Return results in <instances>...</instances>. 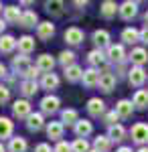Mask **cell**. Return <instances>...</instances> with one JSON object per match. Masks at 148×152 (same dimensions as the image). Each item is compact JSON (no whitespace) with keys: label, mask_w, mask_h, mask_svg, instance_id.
Instances as JSON below:
<instances>
[{"label":"cell","mask_w":148,"mask_h":152,"mask_svg":"<svg viewBox=\"0 0 148 152\" xmlns=\"http://www.w3.org/2000/svg\"><path fill=\"white\" fill-rule=\"evenodd\" d=\"M100 12H102V16H106V18H112L116 12H120V6L116 2H112V0H106L102 4V8H100Z\"/></svg>","instance_id":"603a6c76"},{"label":"cell","mask_w":148,"mask_h":152,"mask_svg":"<svg viewBox=\"0 0 148 152\" xmlns=\"http://www.w3.org/2000/svg\"><path fill=\"white\" fill-rule=\"evenodd\" d=\"M0 10H2V4H0Z\"/></svg>","instance_id":"816d5d0a"},{"label":"cell","mask_w":148,"mask_h":152,"mask_svg":"<svg viewBox=\"0 0 148 152\" xmlns=\"http://www.w3.org/2000/svg\"><path fill=\"white\" fill-rule=\"evenodd\" d=\"M47 136L51 140L61 142V138H63V124L61 122H49L47 124Z\"/></svg>","instance_id":"52a82bcc"},{"label":"cell","mask_w":148,"mask_h":152,"mask_svg":"<svg viewBox=\"0 0 148 152\" xmlns=\"http://www.w3.org/2000/svg\"><path fill=\"white\" fill-rule=\"evenodd\" d=\"M93 43L97 45V49L110 47V33H108V31H103V28L95 31V33H93Z\"/></svg>","instance_id":"ac0fdd59"},{"label":"cell","mask_w":148,"mask_h":152,"mask_svg":"<svg viewBox=\"0 0 148 152\" xmlns=\"http://www.w3.org/2000/svg\"><path fill=\"white\" fill-rule=\"evenodd\" d=\"M118 120H120V116L116 114V110H114V112H108V114L103 116V122H106L110 128H112V126H116V122H118Z\"/></svg>","instance_id":"f35d334b"},{"label":"cell","mask_w":148,"mask_h":152,"mask_svg":"<svg viewBox=\"0 0 148 152\" xmlns=\"http://www.w3.org/2000/svg\"><path fill=\"white\" fill-rule=\"evenodd\" d=\"M132 104H134V107H140V110L148 107V91H144V89H138L136 94H134Z\"/></svg>","instance_id":"484cf974"},{"label":"cell","mask_w":148,"mask_h":152,"mask_svg":"<svg viewBox=\"0 0 148 152\" xmlns=\"http://www.w3.org/2000/svg\"><path fill=\"white\" fill-rule=\"evenodd\" d=\"M138 14V4L136 2H132V0H126L120 4V16L124 18V20H130V18H134Z\"/></svg>","instance_id":"6da1fadb"},{"label":"cell","mask_w":148,"mask_h":152,"mask_svg":"<svg viewBox=\"0 0 148 152\" xmlns=\"http://www.w3.org/2000/svg\"><path fill=\"white\" fill-rule=\"evenodd\" d=\"M138 152H148V148H140V150H138Z\"/></svg>","instance_id":"c3c4849f"},{"label":"cell","mask_w":148,"mask_h":152,"mask_svg":"<svg viewBox=\"0 0 148 152\" xmlns=\"http://www.w3.org/2000/svg\"><path fill=\"white\" fill-rule=\"evenodd\" d=\"M12 130H14V124H12L8 118L0 116V138H10Z\"/></svg>","instance_id":"d4e9b609"},{"label":"cell","mask_w":148,"mask_h":152,"mask_svg":"<svg viewBox=\"0 0 148 152\" xmlns=\"http://www.w3.org/2000/svg\"><path fill=\"white\" fill-rule=\"evenodd\" d=\"M41 85H43V89H55L59 85V77L55 73H45L41 79Z\"/></svg>","instance_id":"83f0119b"},{"label":"cell","mask_w":148,"mask_h":152,"mask_svg":"<svg viewBox=\"0 0 148 152\" xmlns=\"http://www.w3.org/2000/svg\"><path fill=\"white\" fill-rule=\"evenodd\" d=\"M108 59L114 61V63H122L126 59V51L122 45H110L108 47Z\"/></svg>","instance_id":"ba28073f"},{"label":"cell","mask_w":148,"mask_h":152,"mask_svg":"<svg viewBox=\"0 0 148 152\" xmlns=\"http://www.w3.org/2000/svg\"><path fill=\"white\" fill-rule=\"evenodd\" d=\"M12 67H14V71H16V73L26 75V71L31 69L33 65H31V61H29V57H26V55H21V57H14V59H12Z\"/></svg>","instance_id":"8992f818"},{"label":"cell","mask_w":148,"mask_h":152,"mask_svg":"<svg viewBox=\"0 0 148 152\" xmlns=\"http://www.w3.org/2000/svg\"><path fill=\"white\" fill-rule=\"evenodd\" d=\"M106 57H108V55H103L102 49H93L89 55H87V59H89V63L93 65V67H97V65H103V63H106Z\"/></svg>","instance_id":"f1b7e54d"},{"label":"cell","mask_w":148,"mask_h":152,"mask_svg":"<svg viewBox=\"0 0 148 152\" xmlns=\"http://www.w3.org/2000/svg\"><path fill=\"white\" fill-rule=\"evenodd\" d=\"M144 20H146V26H148V12H146V16H144Z\"/></svg>","instance_id":"681fc988"},{"label":"cell","mask_w":148,"mask_h":152,"mask_svg":"<svg viewBox=\"0 0 148 152\" xmlns=\"http://www.w3.org/2000/svg\"><path fill=\"white\" fill-rule=\"evenodd\" d=\"M21 18H23V12L16 6H6L4 8V20L6 23H21Z\"/></svg>","instance_id":"ffe728a7"},{"label":"cell","mask_w":148,"mask_h":152,"mask_svg":"<svg viewBox=\"0 0 148 152\" xmlns=\"http://www.w3.org/2000/svg\"><path fill=\"white\" fill-rule=\"evenodd\" d=\"M128 79H130L132 85L140 87L142 83L146 81V71L142 69V67H132V69H130V75H128Z\"/></svg>","instance_id":"30bf717a"},{"label":"cell","mask_w":148,"mask_h":152,"mask_svg":"<svg viewBox=\"0 0 148 152\" xmlns=\"http://www.w3.org/2000/svg\"><path fill=\"white\" fill-rule=\"evenodd\" d=\"M18 51L23 53V55H29V53H33L34 51V39L29 35H24L18 39Z\"/></svg>","instance_id":"e0dca14e"},{"label":"cell","mask_w":148,"mask_h":152,"mask_svg":"<svg viewBox=\"0 0 148 152\" xmlns=\"http://www.w3.org/2000/svg\"><path fill=\"white\" fill-rule=\"evenodd\" d=\"M130 59H132V63H134V67H142L144 63H148V53L144 49H132V53H130Z\"/></svg>","instance_id":"5bb4252c"},{"label":"cell","mask_w":148,"mask_h":152,"mask_svg":"<svg viewBox=\"0 0 148 152\" xmlns=\"http://www.w3.org/2000/svg\"><path fill=\"white\" fill-rule=\"evenodd\" d=\"M8 99H10V89H8L6 85H0V105L6 104Z\"/></svg>","instance_id":"ab89813d"},{"label":"cell","mask_w":148,"mask_h":152,"mask_svg":"<svg viewBox=\"0 0 148 152\" xmlns=\"http://www.w3.org/2000/svg\"><path fill=\"white\" fill-rule=\"evenodd\" d=\"M116 85V77L112 73H102V79H100V89L103 91H112Z\"/></svg>","instance_id":"4316f807"},{"label":"cell","mask_w":148,"mask_h":152,"mask_svg":"<svg viewBox=\"0 0 148 152\" xmlns=\"http://www.w3.org/2000/svg\"><path fill=\"white\" fill-rule=\"evenodd\" d=\"M93 146H95V150H100V152H108L112 148V138L110 136H97L95 142H93Z\"/></svg>","instance_id":"f546056e"},{"label":"cell","mask_w":148,"mask_h":152,"mask_svg":"<svg viewBox=\"0 0 148 152\" xmlns=\"http://www.w3.org/2000/svg\"><path fill=\"white\" fill-rule=\"evenodd\" d=\"M122 41H124V43H128V45H132V43L140 41V31H136L134 26L124 28V31H122Z\"/></svg>","instance_id":"7402d4cb"},{"label":"cell","mask_w":148,"mask_h":152,"mask_svg":"<svg viewBox=\"0 0 148 152\" xmlns=\"http://www.w3.org/2000/svg\"><path fill=\"white\" fill-rule=\"evenodd\" d=\"M89 152H100V150H95V148H93V150H89Z\"/></svg>","instance_id":"f907efd6"},{"label":"cell","mask_w":148,"mask_h":152,"mask_svg":"<svg viewBox=\"0 0 148 152\" xmlns=\"http://www.w3.org/2000/svg\"><path fill=\"white\" fill-rule=\"evenodd\" d=\"M37 20H39L37 12H33V10H26V12H23L21 24H23V26H34V24H37ZM37 26H39V24H37Z\"/></svg>","instance_id":"d6a6232c"},{"label":"cell","mask_w":148,"mask_h":152,"mask_svg":"<svg viewBox=\"0 0 148 152\" xmlns=\"http://www.w3.org/2000/svg\"><path fill=\"white\" fill-rule=\"evenodd\" d=\"M26 126H29V130H33V132H39V130L45 126L43 114H31V116L26 118Z\"/></svg>","instance_id":"d6986e66"},{"label":"cell","mask_w":148,"mask_h":152,"mask_svg":"<svg viewBox=\"0 0 148 152\" xmlns=\"http://www.w3.org/2000/svg\"><path fill=\"white\" fill-rule=\"evenodd\" d=\"M8 150H10V152H26V140H24V138H21V136L10 138Z\"/></svg>","instance_id":"4dcf8cb0"},{"label":"cell","mask_w":148,"mask_h":152,"mask_svg":"<svg viewBox=\"0 0 148 152\" xmlns=\"http://www.w3.org/2000/svg\"><path fill=\"white\" fill-rule=\"evenodd\" d=\"M132 112H134V104H132L130 99H120V102L116 104V114L120 118H130Z\"/></svg>","instance_id":"9c48e42d"},{"label":"cell","mask_w":148,"mask_h":152,"mask_svg":"<svg viewBox=\"0 0 148 152\" xmlns=\"http://www.w3.org/2000/svg\"><path fill=\"white\" fill-rule=\"evenodd\" d=\"M21 91H23L26 97H29V95H34L37 91H39V83H37V81H31V79H24L23 85H21Z\"/></svg>","instance_id":"1f68e13d"},{"label":"cell","mask_w":148,"mask_h":152,"mask_svg":"<svg viewBox=\"0 0 148 152\" xmlns=\"http://www.w3.org/2000/svg\"><path fill=\"white\" fill-rule=\"evenodd\" d=\"M4 75H6V67H4V65H2V63H0V79H2V77H4Z\"/></svg>","instance_id":"ee69618b"},{"label":"cell","mask_w":148,"mask_h":152,"mask_svg":"<svg viewBox=\"0 0 148 152\" xmlns=\"http://www.w3.org/2000/svg\"><path fill=\"white\" fill-rule=\"evenodd\" d=\"M45 8H47V12H53V14H61V12H63V2H59V0H55V2H47Z\"/></svg>","instance_id":"74e56055"},{"label":"cell","mask_w":148,"mask_h":152,"mask_svg":"<svg viewBox=\"0 0 148 152\" xmlns=\"http://www.w3.org/2000/svg\"><path fill=\"white\" fill-rule=\"evenodd\" d=\"M87 112H89L91 116H102L103 112H106V105L100 97H91L89 102H87Z\"/></svg>","instance_id":"9a60e30c"},{"label":"cell","mask_w":148,"mask_h":152,"mask_svg":"<svg viewBox=\"0 0 148 152\" xmlns=\"http://www.w3.org/2000/svg\"><path fill=\"white\" fill-rule=\"evenodd\" d=\"M140 41H142V43H146V45H148V26H144V28L140 31Z\"/></svg>","instance_id":"7bdbcfd3"},{"label":"cell","mask_w":148,"mask_h":152,"mask_svg":"<svg viewBox=\"0 0 148 152\" xmlns=\"http://www.w3.org/2000/svg\"><path fill=\"white\" fill-rule=\"evenodd\" d=\"M18 47V41L10 35H2L0 37V51L2 53H12L14 49Z\"/></svg>","instance_id":"4fadbf2b"},{"label":"cell","mask_w":148,"mask_h":152,"mask_svg":"<svg viewBox=\"0 0 148 152\" xmlns=\"http://www.w3.org/2000/svg\"><path fill=\"white\" fill-rule=\"evenodd\" d=\"M100 79H102V75H100V71L97 69H85V73H83V85L85 87H95V85H100Z\"/></svg>","instance_id":"277c9868"},{"label":"cell","mask_w":148,"mask_h":152,"mask_svg":"<svg viewBox=\"0 0 148 152\" xmlns=\"http://www.w3.org/2000/svg\"><path fill=\"white\" fill-rule=\"evenodd\" d=\"M12 112H14L16 118H29L33 114V112H31V104H29L26 99H16L14 105H12Z\"/></svg>","instance_id":"5b68a950"},{"label":"cell","mask_w":148,"mask_h":152,"mask_svg":"<svg viewBox=\"0 0 148 152\" xmlns=\"http://www.w3.org/2000/svg\"><path fill=\"white\" fill-rule=\"evenodd\" d=\"M37 67H39L41 71H45V73H53L55 59L51 57V55H41V57L37 59Z\"/></svg>","instance_id":"2e32d148"},{"label":"cell","mask_w":148,"mask_h":152,"mask_svg":"<svg viewBox=\"0 0 148 152\" xmlns=\"http://www.w3.org/2000/svg\"><path fill=\"white\" fill-rule=\"evenodd\" d=\"M132 140L138 142V144H144L148 140V126L146 124H134L132 126Z\"/></svg>","instance_id":"3957f363"},{"label":"cell","mask_w":148,"mask_h":152,"mask_svg":"<svg viewBox=\"0 0 148 152\" xmlns=\"http://www.w3.org/2000/svg\"><path fill=\"white\" fill-rule=\"evenodd\" d=\"M59 105H61V102H59V97H55V95H45L41 99V110L45 114H55L59 110Z\"/></svg>","instance_id":"7a4b0ae2"},{"label":"cell","mask_w":148,"mask_h":152,"mask_svg":"<svg viewBox=\"0 0 148 152\" xmlns=\"http://www.w3.org/2000/svg\"><path fill=\"white\" fill-rule=\"evenodd\" d=\"M59 61H61V63L65 65V69H67L71 65H75V63H73V61H75V53H73V51H63V53L59 55Z\"/></svg>","instance_id":"d590c367"},{"label":"cell","mask_w":148,"mask_h":152,"mask_svg":"<svg viewBox=\"0 0 148 152\" xmlns=\"http://www.w3.org/2000/svg\"><path fill=\"white\" fill-rule=\"evenodd\" d=\"M93 126H91L89 120H79L77 124H75V134L79 136V138H85V136H89Z\"/></svg>","instance_id":"44dd1931"},{"label":"cell","mask_w":148,"mask_h":152,"mask_svg":"<svg viewBox=\"0 0 148 152\" xmlns=\"http://www.w3.org/2000/svg\"><path fill=\"white\" fill-rule=\"evenodd\" d=\"M83 73L85 71L81 69L79 65H71V67L65 69V77H67V81H79V79H83Z\"/></svg>","instance_id":"cb8c5ba5"},{"label":"cell","mask_w":148,"mask_h":152,"mask_svg":"<svg viewBox=\"0 0 148 152\" xmlns=\"http://www.w3.org/2000/svg\"><path fill=\"white\" fill-rule=\"evenodd\" d=\"M118 152H132V148H128V146H122V148H120Z\"/></svg>","instance_id":"bcb514c9"},{"label":"cell","mask_w":148,"mask_h":152,"mask_svg":"<svg viewBox=\"0 0 148 152\" xmlns=\"http://www.w3.org/2000/svg\"><path fill=\"white\" fill-rule=\"evenodd\" d=\"M53 152H73V148H71V144L69 142H57V146H55V150Z\"/></svg>","instance_id":"60d3db41"},{"label":"cell","mask_w":148,"mask_h":152,"mask_svg":"<svg viewBox=\"0 0 148 152\" xmlns=\"http://www.w3.org/2000/svg\"><path fill=\"white\" fill-rule=\"evenodd\" d=\"M124 134H126V130H124V126H120V124H116V126H112L110 128V132H108V136L112 138V140H122L124 138Z\"/></svg>","instance_id":"e575fe53"},{"label":"cell","mask_w":148,"mask_h":152,"mask_svg":"<svg viewBox=\"0 0 148 152\" xmlns=\"http://www.w3.org/2000/svg\"><path fill=\"white\" fill-rule=\"evenodd\" d=\"M61 118H63V124H77L79 122V116L75 110H63Z\"/></svg>","instance_id":"836d02e7"},{"label":"cell","mask_w":148,"mask_h":152,"mask_svg":"<svg viewBox=\"0 0 148 152\" xmlns=\"http://www.w3.org/2000/svg\"><path fill=\"white\" fill-rule=\"evenodd\" d=\"M4 23H6V20H4V18H0V35H2V31H4V26H6Z\"/></svg>","instance_id":"f6af8a7d"},{"label":"cell","mask_w":148,"mask_h":152,"mask_svg":"<svg viewBox=\"0 0 148 152\" xmlns=\"http://www.w3.org/2000/svg\"><path fill=\"white\" fill-rule=\"evenodd\" d=\"M71 148H73V152H89V144H87L85 138H77L71 144Z\"/></svg>","instance_id":"8d00e7d4"},{"label":"cell","mask_w":148,"mask_h":152,"mask_svg":"<svg viewBox=\"0 0 148 152\" xmlns=\"http://www.w3.org/2000/svg\"><path fill=\"white\" fill-rule=\"evenodd\" d=\"M34 152H51V146H49V144H45V142H41V144L34 148Z\"/></svg>","instance_id":"b9f144b4"},{"label":"cell","mask_w":148,"mask_h":152,"mask_svg":"<svg viewBox=\"0 0 148 152\" xmlns=\"http://www.w3.org/2000/svg\"><path fill=\"white\" fill-rule=\"evenodd\" d=\"M65 41H67L69 45H79L81 41H83V31L77 28V26H71L65 31Z\"/></svg>","instance_id":"7c38bea8"},{"label":"cell","mask_w":148,"mask_h":152,"mask_svg":"<svg viewBox=\"0 0 148 152\" xmlns=\"http://www.w3.org/2000/svg\"><path fill=\"white\" fill-rule=\"evenodd\" d=\"M0 152H4V144L2 142H0Z\"/></svg>","instance_id":"7dc6e473"},{"label":"cell","mask_w":148,"mask_h":152,"mask_svg":"<svg viewBox=\"0 0 148 152\" xmlns=\"http://www.w3.org/2000/svg\"><path fill=\"white\" fill-rule=\"evenodd\" d=\"M53 35H55V24L53 23H41L39 26H37V37H39V39L49 41Z\"/></svg>","instance_id":"8fae6325"}]
</instances>
